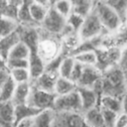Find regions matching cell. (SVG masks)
<instances>
[{
    "label": "cell",
    "instance_id": "cell-7",
    "mask_svg": "<svg viewBox=\"0 0 127 127\" xmlns=\"http://www.w3.org/2000/svg\"><path fill=\"white\" fill-rule=\"evenodd\" d=\"M55 99H56L55 93L40 90L38 88H35L32 85V90H31L27 104L34 107L35 109L44 111L48 109H53Z\"/></svg>",
    "mask_w": 127,
    "mask_h": 127
},
{
    "label": "cell",
    "instance_id": "cell-20",
    "mask_svg": "<svg viewBox=\"0 0 127 127\" xmlns=\"http://www.w3.org/2000/svg\"><path fill=\"white\" fill-rule=\"evenodd\" d=\"M22 1H0V16L17 21V14Z\"/></svg>",
    "mask_w": 127,
    "mask_h": 127
},
{
    "label": "cell",
    "instance_id": "cell-19",
    "mask_svg": "<svg viewBox=\"0 0 127 127\" xmlns=\"http://www.w3.org/2000/svg\"><path fill=\"white\" fill-rule=\"evenodd\" d=\"M76 88H77V85L73 81H71L69 78H64V77L58 76L54 93L57 96L65 95V94H68V93H71V92L75 91Z\"/></svg>",
    "mask_w": 127,
    "mask_h": 127
},
{
    "label": "cell",
    "instance_id": "cell-27",
    "mask_svg": "<svg viewBox=\"0 0 127 127\" xmlns=\"http://www.w3.org/2000/svg\"><path fill=\"white\" fill-rule=\"evenodd\" d=\"M75 61L73 60L72 56H64L63 57L59 69H58V75L64 78H69L71 70L74 66Z\"/></svg>",
    "mask_w": 127,
    "mask_h": 127
},
{
    "label": "cell",
    "instance_id": "cell-15",
    "mask_svg": "<svg viewBox=\"0 0 127 127\" xmlns=\"http://www.w3.org/2000/svg\"><path fill=\"white\" fill-rule=\"evenodd\" d=\"M31 90H32L31 82L16 84V88H15L14 95H13V98H12L11 102L15 106L16 105H21V104H26L28 102Z\"/></svg>",
    "mask_w": 127,
    "mask_h": 127
},
{
    "label": "cell",
    "instance_id": "cell-13",
    "mask_svg": "<svg viewBox=\"0 0 127 127\" xmlns=\"http://www.w3.org/2000/svg\"><path fill=\"white\" fill-rule=\"evenodd\" d=\"M41 111L35 109L34 107L30 106L29 104H21L15 106V117H14V127H17L21 123L32 120L37 114Z\"/></svg>",
    "mask_w": 127,
    "mask_h": 127
},
{
    "label": "cell",
    "instance_id": "cell-32",
    "mask_svg": "<svg viewBox=\"0 0 127 127\" xmlns=\"http://www.w3.org/2000/svg\"><path fill=\"white\" fill-rule=\"evenodd\" d=\"M5 64L9 70L17 69V68H29V60H22V59L7 60Z\"/></svg>",
    "mask_w": 127,
    "mask_h": 127
},
{
    "label": "cell",
    "instance_id": "cell-5",
    "mask_svg": "<svg viewBox=\"0 0 127 127\" xmlns=\"http://www.w3.org/2000/svg\"><path fill=\"white\" fill-rule=\"evenodd\" d=\"M53 110L56 113H82L81 102L77 91L65 95H56Z\"/></svg>",
    "mask_w": 127,
    "mask_h": 127
},
{
    "label": "cell",
    "instance_id": "cell-16",
    "mask_svg": "<svg viewBox=\"0 0 127 127\" xmlns=\"http://www.w3.org/2000/svg\"><path fill=\"white\" fill-rule=\"evenodd\" d=\"M98 106L102 109L110 110L119 114L122 112V98L111 95H101Z\"/></svg>",
    "mask_w": 127,
    "mask_h": 127
},
{
    "label": "cell",
    "instance_id": "cell-10",
    "mask_svg": "<svg viewBox=\"0 0 127 127\" xmlns=\"http://www.w3.org/2000/svg\"><path fill=\"white\" fill-rule=\"evenodd\" d=\"M102 78V71L97 66H83L82 74L77 82V86L93 88V86Z\"/></svg>",
    "mask_w": 127,
    "mask_h": 127
},
{
    "label": "cell",
    "instance_id": "cell-1",
    "mask_svg": "<svg viewBox=\"0 0 127 127\" xmlns=\"http://www.w3.org/2000/svg\"><path fill=\"white\" fill-rule=\"evenodd\" d=\"M125 72L118 66H112L102 72L101 95H111L122 98L125 94Z\"/></svg>",
    "mask_w": 127,
    "mask_h": 127
},
{
    "label": "cell",
    "instance_id": "cell-40",
    "mask_svg": "<svg viewBox=\"0 0 127 127\" xmlns=\"http://www.w3.org/2000/svg\"><path fill=\"white\" fill-rule=\"evenodd\" d=\"M124 84H125V93H127V72H125V80H124Z\"/></svg>",
    "mask_w": 127,
    "mask_h": 127
},
{
    "label": "cell",
    "instance_id": "cell-25",
    "mask_svg": "<svg viewBox=\"0 0 127 127\" xmlns=\"http://www.w3.org/2000/svg\"><path fill=\"white\" fill-rule=\"evenodd\" d=\"M72 3V12L82 18L87 17L94 8L93 1H71Z\"/></svg>",
    "mask_w": 127,
    "mask_h": 127
},
{
    "label": "cell",
    "instance_id": "cell-12",
    "mask_svg": "<svg viewBox=\"0 0 127 127\" xmlns=\"http://www.w3.org/2000/svg\"><path fill=\"white\" fill-rule=\"evenodd\" d=\"M53 2L50 1H31L30 14L35 24H42L45 20L48 11L52 8Z\"/></svg>",
    "mask_w": 127,
    "mask_h": 127
},
{
    "label": "cell",
    "instance_id": "cell-30",
    "mask_svg": "<svg viewBox=\"0 0 127 127\" xmlns=\"http://www.w3.org/2000/svg\"><path fill=\"white\" fill-rule=\"evenodd\" d=\"M53 8L66 19L72 12V3L70 1H56L53 2Z\"/></svg>",
    "mask_w": 127,
    "mask_h": 127
},
{
    "label": "cell",
    "instance_id": "cell-4",
    "mask_svg": "<svg viewBox=\"0 0 127 127\" xmlns=\"http://www.w3.org/2000/svg\"><path fill=\"white\" fill-rule=\"evenodd\" d=\"M103 33H107V32L103 29L95 12L92 11L87 17L84 18L82 26L78 32V36L81 42L84 43V42L92 41L102 36Z\"/></svg>",
    "mask_w": 127,
    "mask_h": 127
},
{
    "label": "cell",
    "instance_id": "cell-38",
    "mask_svg": "<svg viewBox=\"0 0 127 127\" xmlns=\"http://www.w3.org/2000/svg\"><path fill=\"white\" fill-rule=\"evenodd\" d=\"M122 112L127 115V93L122 96Z\"/></svg>",
    "mask_w": 127,
    "mask_h": 127
},
{
    "label": "cell",
    "instance_id": "cell-31",
    "mask_svg": "<svg viewBox=\"0 0 127 127\" xmlns=\"http://www.w3.org/2000/svg\"><path fill=\"white\" fill-rule=\"evenodd\" d=\"M83 20L84 18L76 15V14H73L71 13L67 18H66V27L71 30L72 32L74 33H78L81 26H82V23H83Z\"/></svg>",
    "mask_w": 127,
    "mask_h": 127
},
{
    "label": "cell",
    "instance_id": "cell-2",
    "mask_svg": "<svg viewBox=\"0 0 127 127\" xmlns=\"http://www.w3.org/2000/svg\"><path fill=\"white\" fill-rule=\"evenodd\" d=\"M93 11L98 17L103 29L108 34H113L117 32L124 24L116 12L108 5L106 1L94 2Z\"/></svg>",
    "mask_w": 127,
    "mask_h": 127
},
{
    "label": "cell",
    "instance_id": "cell-28",
    "mask_svg": "<svg viewBox=\"0 0 127 127\" xmlns=\"http://www.w3.org/2000/svg\"><path fill=\"white\" fill-rule=\"evenodd\" d=\"M9 76L13 79V81L16 84L31 82L32 80L29 68H17V69L9 70Z\"/></svg>",
    "mask_w": 127,
    "mask_h": 127
},
{
    "label": "cell",
    "instance_id": "cell-33",
    "mask_svg": "<svg viewBox=\"0 0 127 127\" xmlns=\"http://www.w3.org/2000/svg\"><path fill=\"white\" fill-rule=\"evenodd\" d=\"M100 109L102 112L105 127H114L118 114L113 111H110V110H106V109H102V108H100Z\"/></svg>",
    "mask_w": 127,
    "mask_h": 127
},
{
    "label": "cell",
    "instance_id": "cell-41",
    "mask_svg": "<svg viewBox=\"0 0 127 127\" xmlns=\"http://www.w3.org/2000/svg\"><path fill=\"white\" fill-rule=\"evenodd\" d=\"M125 23H127V15H126V20H125Z\"/></svg>",
    "mask_w": 127,
    "mask_h": 127
},
{
    "label": "cell",
    "instance_id": "cell-18",
    "mask_svg": "<svg viewBox=\"0 0 127 127\" xmlns=\"http://www.w3.org/2000/svg\"><path fill=\"white\" fill-rule=\"evenodd\" d=\"M55 119V111L53 109H48L41 111L32 120V127H53Z\"/></svg>",
    "mask_w": 127,
    "mask_h": 127
},
{
    "label": "cell",
    "instance_id": "cell-23",
    "mask_svg": "<svg viewBox=\"0 0 127 127\" xmlns=\"http://www.w3.org/2000/svg\"><path fill=\"white\" fill-rule=\"evenodd\" d=\"M31 55V50L25 44L23 41H19L10 51L7 60H16V59H22V60H29ZM6 60V61H7Z\"/></svg>",
    "mask_w": 127,
    "mask_h": 127
},
{
    "label": "cell",
    "instance_id": "cell-3",
    "mask_svg": "<svg viewBox=\"0 0 127 127\" xmlns=\"http://www.w3.org/2000/svg\"><path fill=\"white\" fill-rule=\"evenodd\" d=\"M46 34V36H42L39 33L37 55L45 63V64H48L62 55V45L61 42L57 41L54 37H52V35H49L48 33Z\"/></svg>",
    "mask_w": 127,
    "mask_h": 127
},
{
    "label": "cell",
    "instance_id": "cell-9",
    "mask_svg": "<svg viewBox=\"0 0 127 127\" xmlns=\"http://www.w3.org/2000/svg\"><path fill=\"white\" fill-rule=\"evenodd\" d=\"M76 91L79 95L82 113L98 106L99 104V94L93 88H86V87H79L77 86Z\"/></svg>",
    "mask_w": 127,
    "mask_h": 127
},
{
    "label": "cell",
    "instance_id": "cell-36",
    "mask_svg": "<svg viewBox=\"0 0 127 127\" xmlns=\"http://www.w3.org/2000/svg\"><path fill=\"white\" fill-rule=\"evenodd\" d=\"M127 126V115L123 112L119 113L115 122L114 127H126Z\"/></svg>",
    "mask_w": 127,
    "mask_h": 127
},
{
    "label": "cell",
    "instance_id": "cell-29",
    "mask_svg": "<svg viewBox=\"0 0 127 127\" xmlns=\"http://www.w3.org/2000/svg\"><path fill=\"white\" fill-rule=\"evenodd\" d=\"M108 5L116 12V14L120 17L123 23H125L126 15H127V1L126 0H113V1H106Z\"/></svg>",
    "mask_w": 127,
    "mask_h": 127
},
{
    "label": "cell",
    "instance_id": "cell-8",
    "mask_svg": "<svg viewBox=\"0 0 127 127\" xmlns=\"http://www.w3.org/2000/svg\"><path fill=\"white\" fill-rule=\"evenodd\" d=\"M53 127H88L83 113H56Z\"/></svg>",
    "mask_w": 127,
    "mask_h": 127
},
{
    "label": "cell",
    "instance_id": "cell-22",
    "mask_svg": "<svg viewBox=\"0 0 127 127\" xmlns=\"http://www.w3.org/2000/svg\"><path fill=\"white\" fill-rule=\"evenodd\" d=\"M19 26L16 20L0 16V40L15 34Z\"/></svg>",
    "mask_w": 127,
    "mask_h": 127
},
{
    "label": "cell",
    "instance_id": "cell-21",
    "mask_svg": "<svg viewBox=\"0 0 127 127\" xmlns=\"http://www.w3.org/2000/svg\"><path fill=\"white\" fill-rule=\"evenodd\" d=\"M20 35L19 33H15L9 37H6L4 39L0 40V58L6 62L8 55L10 53V51L12 50V48L20 41Z\"/></svg>",
    "mask_w": 127,
    "mask_h": 127
},
{
    "label": "cell",
    "instance_id": "cell-24",
    "mask_svg": "<svg viewBox=\"0 0 127 127\" xmlns=\"http://www.w3.org/2000/svg\"><path fill=\"white\" fill-rule=\"evenodd\" d=\"M30 3L31 1H22L17 14V22L19 23V25L31 27L32 24H35L30 14Z\"/></svg>",
    "mask_w": 127,
    "mask_h": 127
},
{
    "label": "cell",
    "instance_id": "cell-35",
    "mask_svg": "<svg viewBox=\"0 0 127 127\" xmlns=\"http://www.w3.org/2000/svg\"><path fill=\"white\" fill-rule=\"evenodd\" d=\"M118 66L124 72H127V47L121 49L120 58H119V62H118Z\"/></svg>",
    "mask_w": 127,
    "mask_h": 127
},
{
    "label": "cell",
    "instance_id": "cell-17",
    "mask_svg": "<svg viewBox=\"0 0 127 127\" xmlns=\"http://www.w3.org/2000/svg\"><path fill=\"white\" fill-rule=\"evenodd\" d=\"M83 116L88 127H105L102 112L99 106L83 112Z\"/></svg>",
    "mask_w": 127,
    "mask_h": 127
},
{
    "label": "cell",
    "instance_id": "cell-39",
    "mask_svg": "<svg viewBox=\"0 0 127 127\" xmlns=\"http://www.w3.org/2000/svg\"><path fill=\"white\" fill-rule=\"evenodd\" d=\"M17 127H32V123H31V120L25 121V122L21 123L20 125H18Z\"/></svg>",
    "mask_w": 127,
    "mask_h": 127
},
{
    "label": "cell",
    "instance_id": "cell-26",
    "mask_svg": "<svg viewBox=\"0 0 127 127\" xmlns=\"http://www.w3.org/2000/svg\"><path fill=\"white\" fill-rule=\"evenodd\" d=\"M16 88V83L9 76L0 88V102H9L12 100L14 91Z\"/></svg>",
    "mask_w": 127,
    "mask_h": 127
},
{
    "label": "cell",
    "instance_id": "cell-11",
    "mask_svg": "<svg viewBox=\"0 0 127 127\" xmlns=\"http://www.w3.org/2000/svg\"><path fill=\"white\" fill-rule=\"evenodd\" d=\"M58 76H59L58 73L45 70L40 76H38L36 79L32 80L33 81L32 85L35 88H38L40 90L54 93L55 86H56V81H57Z\"/></svg>",
    "mask_w": 127,
    "mask_h": 127
},
{
    "label": "cell",
    "instance_id": "cell-14",
    "mask_svg": "<svg viewBox=\"0 0 127 127\" xmlns=\"http://www.w3.org/2000/svg\"><path fill=\"white\" fill-rule=\"evenodd\" d=\"M75 63L80 64L83 66H96L97 65V54L95 50H78L72 55Z\"/></svg>",
    "mask_w": 127,
    "mask_h": 127
},
{
    "label": "cell",
    "instance_id": "cell-6",
    "mask_svg": "<svg viewBox=\"0 0 127 127\" xmlns=\"http://www.w3.org/2000/svg\"><path fill=\"white\" fill-rule=\"evenodd\" d=\"M41 25L43 30L49 35H62L66 28V19L61 16L52 6Z\"/></svg>",
    "mask_w": 127,
    "mask_h": 127
},
{
    "label": "cell",
    "instance_id": "cell-42",
    "mask_svg": "<svg viewBox=\"0 0 127 127\" xmlns=\"http://www.w3.org/2000/svg\"><path fill=\"white\" fill-rule=\"evenodd\" d=\"M126 127H127V126H126Z\"/></svg>",
    "mask_w": 127,
    "mask_h": 127
},
{
    "label": "cell",
    "instance_id": "cell-34",
    "mask_svg": "<svg viewBox=\"0 0 127 127\" xmlns=\"http://www.w3.org/2000/svg\"><path fill=\"white\" fill-rule=\"evenodd\" d=\"M82 70H83V65H81L80 64L75 63V64H74V66H73V68H72V70H71L69 79H70L71 81H73L76 85H77V82L79 81V79H80V77H81Z\"/></svg>",
    "mask_w": 127,
    "mask_h": 127
},
{
    "label": "cell",
    "instance_id": "cell-37",
    "mask_svg": "<svg viewBox=\"0 0 127 127\" xmlns=\"http://www.w3.org/2000/svg\"><path fill=\"white\" fill-rule=\"evenodd\" d=\"M9 77V72H7L6 70H4L3 68H0V88L2 86V84L4 83V81Z\"/></svg>",
    "mask_w": 127,
    "mask_h": 127
}]
</instances>
